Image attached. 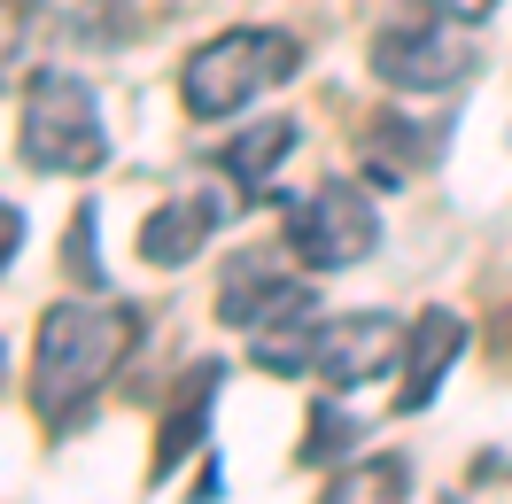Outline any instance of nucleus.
I'll return each instance as SVG.
<instances>
[{
	"label": "nucleus",
	"instance_id": "f257e3e1",
	"mask_svg": "<svg viewBox=\"0 0 512 504\" xmlns=\"http://www.w3.org/2000/svg\"><path fill=\"white\" fill-rule=\"evenodd\" d=\"M140 342V318L125 303H101V295H70L39 318V349H32V411L70 435L94 396L109 388V373L125 365V349Z\"/></svg>",
	"mask_w": 512,
	"mask_h": 504
},
{
	"label": "nucleus",
	"instance_id": "f03ea898",
	"mask_svg": "<svg viewBox=\"0 0 512 504\" xmlns=\"http://www.w3.org/2000/svg\"><path fill=\"white\" fill-rule=\"evenodd\" d=\"M16 148L32 171H55V179H86L109 156V132H101V101L86 78L70 70H39L24 86V125H16Z\"/></svg>",
	"mask_w": 512,
	"mask_h": 504
},
{
	"label": "nucleus",
	"instance_id": "7ed1b4c3",
	"mask_svg": "<svg viewBox=\"0 0 512 504\" xmlns=\"http://www.w3.org/2000/svg\"><path fill=\"white\" fill-rule=\"evenodd\" d=\"M295 70H303V47L288 32H218L210 47H194L187 78H179V94H187L194 117H241L256 94H272V86H288Z\"/></svg>",
	"mask_w": 512,
	"mask_h": 504
},
{
	"label": "nucleus",
	"instance_id": "20e7f679",
	"mask_svg": "<svg viewBox=\"0 0 512 504\" xmlns=\"http://www.w3.org/2000/svg\"><path fill=\"white\" fill-rule=\"evenodd\" d=\"M288 249L303 272H350L381 249V210L373 194L350 187V179H319L311 194L288 202Z\"/></svg>",
	"mask_w": 512,
	"mask_h": 504
},
{
	"label": "nucleus",
	"instance_id": "39448f33",
	"mask_svg": "<svg viewBox=\"0 0 512 504\" xmlns=\"http://www.w3.org/2000/svg\"><path fill=\"white\" fill-rule=\"evenodd\" d=\"M373 70H381L396 94H443L474 78V39L466 16H412V24H381L373 32Z\"/></svg>",
	"mask_w": 512,
	"mask_h": 504
},
{
	"label": "nucleus",
	"instance_id": "423d86ee",
	"mask_svg": "<svg viewBox=\"0 0 512 504\" xmlns=\"http://www.w3.org/2000/svg\"><path fill=\"white\" fill-rule=\"evenodd\" d=\"M404 342H412V334H404V318H388V311L326 318L311 373H319L334 396H350V388H365V380H381V373H404Z\"/></svg>",
	"mask_w": 512,
	"mask_h": 504
},
{
	"label": "nucleus",
	"instance_id": "0eeeda50",
	"mask_svg": "<svg viewBox=\"0 0 512 504\" xmlns=\"http://www.w3.org/2000/svg\"><path fill=\"white\" fill-rule=\"evenodd\" d=\"M225 218H233V202H225V194H210V187H187V194H171V202H163L156 218L140 225V256L171 272V264H187V256L202 249V241H210V233H218Z\"/></svg>",
	"mask_w": 512,
	"mask_h": 504
},
{
	"label": "nucleus",
	"instance_id": "6e6552de",
	"mask_svg": "<svg viewBox=\"0 0 512 504\" xmlns=\"http://www.w3.org/2000/svg\"><path fill=\"white\" fill-rule=\"evenodd\" d=\"M319 295L311 287H295L280 311H264L249 326V349H256V365L264 373H311V357H319Z\"/></svg>",
	"mask_w": 512,
	"mask_h": 504
},
{
	"label": "nucleus",
	"instance_id": "1a4fd4ad",
	"mask_svg": "<svg viewBox=\"0 0 512 504\" xmlns=\"http://www.w3.org/2000/svg\"><path fill=\"white\" fill-rule=\"evenodd\" d=\"M458 349H466V318L458 311H427L412 326V342H404V388H396V404L419 411L435 404V388H443V373L458 365Z\"/></svg>",
	"mask_w": 512,
	"mask_h": 504
},
{
	"label": "nucleus",
	"instance_id": "9d476101",
	"mask_svg": "<svg viewBox=\"0 0 512 504\" xmlns=\"http://www.w3.org/2000/svg\"><path fill=\"white\" fill-rule=\"evenodd\" d=\"M295 287H303V280H295L280 256H264V249H256V256H233V264H225V280H218V318H225V326H256L264 311H280Z\"/></svg>",
	"mask_w": 512,
	"mask_h": 504
},
{
	"label": "nucleus",
	"instance_id": "9b49d317",
	"mask_svg": "<svg viewBox=\"0 0 512 504\" xmlns=\"http://www.w3.org/2000/svg\"><path fill=\"white\" fill-rule=\"evenodd\" d=\"M295 156V117H264L256 132H241L233 148H225V171L241 179V187H272V171Z\"/></svg>",
	"mask_w": 512,
	"mask_h": 504
},
{
	"label": "nucleus",
	"instance_id": "f8f14e48",
	"mask_svg": "<svg viewBox=\"0 0 512 504\" xmlns=\"http://www.w3.org/2000/svg\"><path fill=\"white\" fill-rule=\"evenodd\" d=\"M427 156H435V132H412V117H381V132L365 140V163H373L381 187H404L412 163H427Z\"/></svg>",
	"mask_w": 512,
	"mask_h": 504
},
{
	"label": "nucleus",
	"instance_id": "ddd939ff",
	"mask_svg": "<svg viewBox=\"0 0 512 504\" xmlns=\"http://www.w3.org/2000/svg\"><path fill=\"white\" fill-rule=\"evenodd\" d=\"M404 458H357V466H342L334 481H326L319 504H404Z\"/></svg>",
	"mask_w": 512,
	"mask_h": 504
},
{
	"label": "nucleus",
	"instance_id": "4468645a",
	"mask_svg": "<svg viewBox=\"0 0 512 504\" xmlns=\"http://www.w3.org/2000/svg\"><path fill=\"white\" fill-rule=\"evenodd\" d=\"M350 442H357V427H350V419H342V411H319V419H311V442H303V458L319 466V458H342Z\"/></svg>",
	"mask_w": 512,
	"mask_h": 504
},
{
	"label": "nucleus",
	"instance_id": "2eb2a0df",
	"mask_svg": "<svg viewBox=\"0 0 512 504\" xmlns=\"http://www.w3.org/2000/svg\"><path fill=\"white\" fill-rule=\"evenodd\" d=\"M16 55H24V16L0 0V86H8V63H16Z\"/></svg>",
	"mask_w": 512,
	"mask_h": 504
},
{
	"label": "nucleus",
	"instance_id": "dca6fc26",
	"mask_svg": "<svg viewBox=\"0 0 512 504\" xmlns=\"http://www.w3.org/2000/svg\"><path fill=\"white\" fill-rule=\"evenodd\" d=\"M16 241H24V218H16V210H8V202H0V272H8V264H16Z\"/></svg>",
	"mask_w": 512,
	"mask_h": 504
},
{
	"label": "nucleus",
	"instance_id": "f3484780",
	"mask_svg": "<svg viewBox=\"0 0 512 504\" xmlns=\"http://www.w3.org/2000/svg\"><path fill=\"white\" fill-rule=\"evenodd\" d=\"M427 8H443V16H466V24H474V16H489L497 0H427Z\"/></svg>",
	"mask_w": 512,
	"mask_h": 504
},
{
	"label": "nucleus",
	"instance_id": "a211bd4d",
	"mask_svg": "<svg viewBox=\"0 0 512 504\" xmlns=\"http://www.w3.org/2000/svg\"><path fill=\"white\" fill-rule=\"evenodd\" d=\"M0 373H8V357H0Z\"/></svg>",
	"mask_w": 512,
	"mask_h": 504
}]
</instances>
